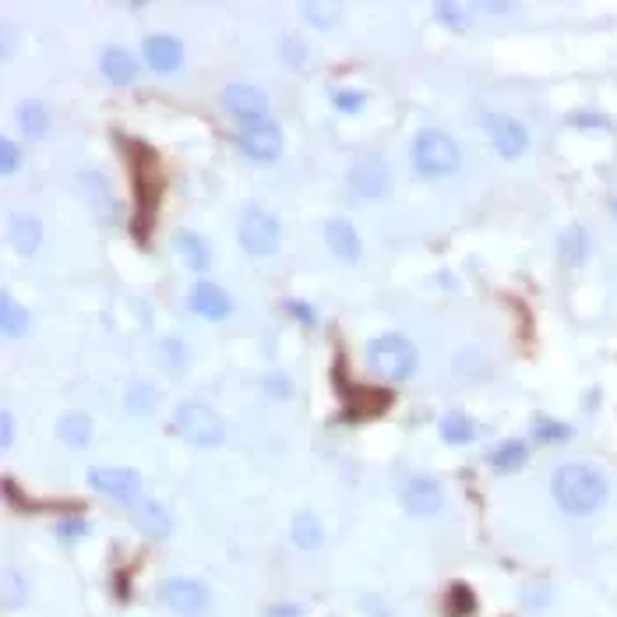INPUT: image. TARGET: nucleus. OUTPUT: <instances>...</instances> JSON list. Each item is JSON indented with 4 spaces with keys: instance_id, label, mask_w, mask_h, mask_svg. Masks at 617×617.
<instances>
[{
    "instance_id": "obj_34",
    "label": "nucleus",
    "mask_w": 617,
    "mask_h": 617,
    "mask_svg": "<svg viewBox=\"0 0 617 617\" xmlns=\"http://www.w3.org/2000/svg\"><path fill=\"white\" fill-rule=\"evenodd\" d=\"M332 99H335V106H339V110H346V113H357L360 106L367 103V96H364V92H346V89L332 92Z\"/></svg>"
},
{
    "instance_id": "obj_18",
    "label": "nucleus",
    "mask_w": 617,
    "mask_h": 617,
    "mask_svg": "<svg viewBox=\"0 0 617 617\" xmlns=\"http://www.w3.org/2000/svg\"><path fill=\"white\" fill-rule=\"evenodd\" d=\"M173 247H177L180 261H184L187 268H194V272H201V268H209L212 254H209V244L198 237V233L191 230H180L177 237H173Z\"/></svg>"
},
{
    "instance_id": "obj_6",
    "label": "nucleus",
    "mask_w": 617,
    "mask_h": 617,
    "mask_svg": "<svg viewBox=\"0 0 617 617\" xmlns=\"http://www.w3.org/2000/svg\"><path fill=\"white\" fill-rule=\"evenodd\" d=\"M159 600L180 617H201L209 610V589L194 579H170L159 589Z\"/></svg>"
},
{
    "instance_id": "obj_16",
    "label": "nucleus",
    "mask_w": 617,
    "mask_h": 617,
    "mask_svg": "<svg viewBox=\"0 0 617 617\" xmlns=\"http://www.w3.org/2000/svg\"><path fill=\"white\" fill-rule=\"evenodd\" d=\"M325 240H328V251L339 261H350V265L360 261V237H357V230H353V223H346V219H328Z\"/></svg>"
},
{
    "instance_id": "obj_3",
    "label": "nucleus",
    "mask_w": 617,
    "mask_h": 617,
    "mask_svg": "<svg viewBox=\"0 0 617 617\" xmlns=\"http://www.w3.org/2000/svg\"><path fill=\"white\" fill-rule=\"evenodd\" d=\"M367 364L388 381H406L409 374L417 371V346L399 332L378 335V339L367 346Z\"/></svg>"
},
{
    "instance_id": "obj_1",
    "label": "nucleus",
    "mask_w": 617,
    "mask_h": 617,
    "mask_svg": "<svg viewBox=\"0 0 617 617\" xmlns=\"http://www.w3.org/2000/svg\"><path fill=\"white\" fill-rule=\"evenodd\" d=\"M551 494L558 501L561 512L568 515H593L603 508L610 487L607 476L600 469L586 466V462H568V466H558L551 480Z\"/></svg>"
},
{
    "instance_id": "obj_9",
    "label": "nucleus",
    "mask_w": 617,
    "mask_h": 617,
    "mask_svg": "<svg viewBox=\"0 0 617 617\" xmlns=\"http://www.w3.org/2000/svg\"><path fill=\"white\" fill-rule=\"evenodd\" d=\"M237 142H240V149L251 159H258V163H272V159H279V152H283V134H279L276 124H268V120H261V124H244L237 134Z\"/></svg>"
},
{
    "instance_id": "obj_27",
    "label": "nucleus",
    "mask_w": 617,
    "mask_h": 617,
    "mask_svg": "<svg viewBox=\"0 0 617 617\" xmlns=\"http://www.w3.org/2000/svg\"><path fill=\"white\" fill-rule=\"evenodd\" d=\"M441 438L452 441V445H466V441L476 438V424L469 417H462V413H448L441 420Z\"/></svg>"
},
{
    "instance_id": "obj_33",
    "label": "nucleus",
    "mask_w": 617,
    "mask_h": 617,
    "mask_svg": "<svg viewBox=\"0 0 617 617\" xmlns=\"http://www.w3.org/2000/svg\"><path fill=\"white\" fill-rule=\"evenodd\" d=\"M22 166V152L11 138H0V170L4 173H15Z\"/></svg>"
},
{
    "instance_id": "obj_23",
    "label": "nucleus",
    "mask_w": 617,
    "mask_h": 617,
    "mask_svg": "<svg viewBox=\"0 0 617 617\" xmlns=\"http://www.w3.org/2000/svg\"><path fill=\"white\" fill-rule=\"evenodd\" d=\"M18 124H22V131L29 138H43L50 131V110L43 103H36V99H29V103L18 106Z\"/></svg>"
},
{
    "instance_id": "obj_24",
    "label": "nucleus",
    "mask_w": 617,
    "mask_h": 617,
    "mask_svg": "<svg viewBox=\"0 0 617 617\" xmlns=\"http://www.w3.org/2000/svg\"><path fill=\"white\" fill-rule=\"evenodd\" d=\"M300 15H304L314 29H332V25L339 22L342 8L339 4H328V0H307V4H300Z\"/></svg>"
},
{
    "instance_id": "obj_14",
    "label": "nucleus",
    "mask_w": 617,
    "mask_h": 617,
    "mask_svg": "<svg viewBox=\"0 0 617 617\" xmlns=\"http://www.w3.org/2000/svg\"><path fill=\"white\" fill-rule=\"evenodd\" d=\"M142 53H145V60H149L152 71H159V75H170V71H177V67L184 64V46L173 36H149Z\"/></svg>"
},
{
    "instance_id": "obj_5",
    "label": "nucleus",
    "mask_w": 617,
    "mask_h": 617,
    "mask_svg": "<svg viewBox=\"0 0 617 617\" xmlns=\"http://www.w3.org/2000/svg\"><path fill=\"white\" fill-rule=\"evenodd\" d=\"M279 240H283L279 219L261 209V205H247L244 216H240V244L251 254H258V258H265V254L279 251Z\"/></svg>"
},
{
    "instance_id": "obj_7",
    "label": "nucleus",
    "mask_w": 617,
    "mask_h": 617,
    "mask_svg": "<svg viewBox=\"0 0 617 617\" xmlns=\"http://www.w3.org/2000/svg\"><path fill=\"white\" fill-rule=\"evenodd\" d=\"M89 484L99 494H106V498L134 501L138 491H142V476H138V469H127V466H96L89 469Z\"/></svg>"
},
{
    "instance_id": "obj_35",
    "label": "nucleus",
    "mask_w": 617,
    "mask_h": 617,
    "mask_svg": "<svg viewBox=\"0 0 617 617\" xmlns=\"http://www.w3.org/2000/svg\"><path fill=\"white\" fill-rule=\"evenodd\" d=\"M85 533H89V522H85V519L57 522V536H60V540H78V536H85Z\"/></svg>"
},
{
    "instance_id": "obj_30",
    "label": "nucleus",
    "mask_w": 617,
    "mask_h": 617,
    "mask_svg": "<svg viewBox=\"0 0 617 617\" xmlns=\"http://www.w3.org/2000/svg\"><path fill=\"white\" fill-rule=\"evenodd\" d=\"M434 15L441 18V22L448 25V29H455V32H462L469 25V18H466V8L462 4H452V0H445V4H438L434 8Z\"/></svg>"
},
{
    "instance_id": "obj_15",
    "label": "nucleus",
    "mask_w": 617,
    "mask_h": 617,
    "mask_svg": "<svg viewBox=\"0 0 617 617\" xmlns=\"http://www.w3.org/2000/svg\"><path fill=\"white\" fill-rule=\"evenodd\" d=\"M131 519H134V526L142 529L145 536H156V540L170 536V529H173L170 508L159 505V501H138V505L131 508Z\"/></svg>"
},
{
    "instance_id": "obj_32",
    "label": "nucleus",
    "mask_w": 617,
    "mask_h": 617,
    "mask_svg": "<svg viewBox=\"0 0 617 617\" xmlns=\"http://www.w3.org/2000/svg\"><path fill=\"white\" fill-rule=\"evenodd\" d=\"M4 603H8V610L25 603V582H18L15 572H4Z\"/></svg>"
},
{
    "instance_id": "obj_2",
    "label": "nucleus",
    "mask_w": 617,
    "mask_h": 617,
    "mask_svg": "<svg viewBox=\"0 0 617 617\" xmlns=\"http://www.w3.org/2000/svg\"><path fill=\"white\" fill-rule=\"evenodd\" d=\"M409 156H413V170L420 177H448V173L459 170V145H455V138H448L445 131H434V127H427V131H420L413 138Z\"/></svg>"
},
{
    "instance_id": "obj_37",
    "label": "nucleus",
    "mask_w": 617,
    "mask_h": 617,
    "mask_svg": "<svg viewBox=\"0 0 617 617\" xmlns=\"http://www.w3.org/2000/svg\"><path fill=\"white\" fill-rule=\"evenodd\" d=\"M11 441H15V417L4 409V413H0V445L11 448Z\"/></svg>"
},
{
    "instance_id": "obj_13",
    "label": "nucleus",
    "mask_w": 617,
    "mask_h": 617,
    "mask_svg": "<svg viewBox=\"0 0 617 617\" xmlns=\"http://www.w3.org/2000/svg\"><path fill=\"white\" fill-rule=\"evenodd\" d=\"M191 311L201 314V318H209V321H223L233 314V300L226 297V290H219L216 283L198 279L191 290Z\"/></svg>"
},
{
    "instance_id": "obj_38",
    "label": "nucleus",
    "mask_w": 617,
    "mask_h": 617,
    "mask_svg": "<svg viewBox=\"0 0 617 617\" xmlns=\"http://www.w3.org/2000/svg\"><path fill=\"white\" fill-rule=\"evenodd\" d=\"M572 124L575 127H607V117H600V113H572Z\"/></svg>"
},
{
    "instance_id": "obj_4",
    "label": "nucleus",
    "mask_w": 617,
    "mask_h": 617,
    "mask_svg": "<svg viewBox=\"0 0 617 617\" xmlns=\"http://www.w3.org/2000/svg\"><path fill=\"white\" fill-rule=\"evenodd\" d=\"M173 427L184 441L198 448H216L219 441L226 438V427H223V417H219L216 409L205 406V402H184V406L173 413Z\"/></svg>"
},
{
    "instance_id": "obj_17",
    "label": "nucleus",
    "mask_w": 617,
    "mask_h": 617,
    "mask_svg": "<svg viewBox=\"0 0 617 617\" xmlns=\"http://www.w3.org/2000/svg\"><path fill=\"white\" fill-rule=\"evenodd\" d=\"M8 240L15 244L18 254H36L39 240H43V226L32 216H11L8 219Z\"/></svg>"
},
{
    "instance_id": "obj_41",
    "label": "nucleus",
    "mask_w": 617,
    "mask_h": 617,
    "mask_svg": "<svg viewBox=\"0 0 617 617\" xmlns=\"http://www.w3.org/2000/svg\"><path fill=\"white\" fill-rule=\"evenodd\" d=\"M300 607H272V617H297Z\"/></svg>"
},
{
    "instance_id": "obj_26",
    "label": "nucleus",
    "mask_w": 617,
    "mask_h": 617,
    "mask_svg": "<svg viewBox=\"0 0 617 617\" xmlns=\"http://www.w3.org/2000/svg\"><path fill=\"white\" fill-rule=\"evenodd\" d=\"M529 455V445L526 441H505V445H494L491 448V466L498 469H519Z\"/></svg>"
},
{
    "instance_id": "obj_19",
    "label": "nucleus",
    "mask_w": 617,
    "mask_h": 617,
    "mask_svg": "<svg viewBox=\"0 0 617 617\" xmlns=\"http://www.w3.org/2000/svg\"><path fill=\"white\" fill-rule=\"evenodd\" d=\"M103 75L110 78L113 85H127L134 82V75H138V64H134V57L127 50H120V46H110V50H103Z\"/></svg>"
},
{
    "instance_id": "obj_29",
    "label": "nucleus",
    "mask_w": 617,
    "mask_h": 617,
    "mask_svg": "<svg viewBox=\"0 0 617 617\" xmlns=\"http://www.w3.org/2000/svg\"><path fill=\"white\" fill-rule=\"evenodd\" d=\"M473 610H476L473 589L462 586V582H455V586L448 589V617H469Z\"/></svg>"
},
{
    "instance_id": "obj_42",
    "label": "nucleus",
    "mask_w": 617,
    "mask_h": 617,
    "mask_svg": "<svg viewBox=\"0 0 617 617\" xmlns=\"http://www.w3.org/2000/svg\"><path fill=\"white\" fill-rule=\"evenodd\" d=\"M614 216H617V198H614Z\"/></svg>"
},
{
    "instance_id": "obj_31",
    "label": "nucleus",
    "mask_w": 617,
    "mask_h": 617,
    "mask_svg": "<svg viewBox=\"0 0 617 617\" xmlns=\"http://www.w3.org/2000/svg\"><path fill=\"white\" fill-rule=\"evenodd\" d=\"M533 438L536 441H565V438H572V431H568L565 424H558V420H536Z\"/></svg>"
},
{
    "instance_id": "obj_11",
    "label": "nucleus",
    "mask_w": 617,
    "mask_h": 617,
    "mask_svg": "<svg viewBox=\"0 0 617 617\" xmlns=\"http://www.w3.org/2000/svg\"><path fill=\"white\" fill-rule=\"evenodd\" d=\"M402 505L413 515H434L445 505V491L434 476H409L406 487H402Z\"/></svg>"
},
{
    "instance_id": "obj_10",
    "label": "nucleus",
    "mask_w": 617,
    "mask_h": 617,
    "mask_svg": "<svg viewBox=\"0 0 617 617\" xmlns=\"http://www.w3.org/2000/svg\"><path fill=\"white\" fill-rule=\"evenodd\" d=\"M223 106L233 113L237 120H247V124H261L268 113V99L261 89L247 82H237V85H226L223 89Z\"/></svg>"
},
{
    "instance_id": "obj_20",
    "label": "nucleus",
    "mask_w": 617,
    "mask_h": 617,
    "mask_svg": "<svg viewBox=\"0 0 617 617\" xmlns=\"http://www.w3.org/2000/svg\"><path fill=\"white\" fill-rule=\"evenodd\" d=\"M57 438L67 448H85L92 441V420L85 413H64L57 424Z\"/></svg>"
},
{
    "instance_id": "obj_8",
    "label": "nucleus",
    "mask_w": 617,
    "mask_h": 617,
    "mask_svg": "<svg viewBox=\"0 0 617 617\" xmlns=\"http://www.w3.org/2000/svg\"><path fill=\"white\" fill-rule=\"evenodd\" d=\"M484 127H487V134H491L494 149L505 159H519L522 152L529 149V131L515 117H508V113H487Z\"/></svg>"
},
{
    "instance_id": "obj_12",
    "label": "nucleus",
    "mask_w": 617,
    "mask_h": 617,
    "mask_svg": "<svg viewBox=\"0 0 617 617\" xmlns=\"http://www.w3.org/2000/svg\"><path fill=\"white\" fill-rule=\"evenodd\" d=\"M388 187H392V173L378 156L360 159L350 170V191L360 198H381V194H388Z\"/></svg>"
},
{
    "instance_id": "obj_40",
    "label": "nucleus",
    "mask_w": 617,
    "mask_h": 617,
    "mask_svg": "<svg viewBox=\"0 0 617 617\" xmlns=\"http://www.w3.org/2000/svg\"><path fill=\"white\" fill-rule=\"evenodd\" d=\"M283 46L290 50V53H286V60H290V64H300V60H307V46H300L297 39H286Z\"/></svg>"
},
{
    "instance_id": "obj_25",
    "label": "nucleus",
    "mask_w": 617,
    "mask_h": 617,
    "mask_svg": "<svg viewBox=\"0 0 617 617\" xmlns=\"http://www.w3.org/2000/svg\"><path fill=\"white\" fill-rule=\"evenodd\" d=\"M293 543H297V547H304V551L318 547V543H321L318 515H314V512H300L297 519H293Z\"/></svg>"
},
{
    "instance_id": "obj_36",
    "label": "nucleus",
    "mask_w": 617,
    "mask_h": 617,
    "mask_svg": "<svg viewBox=\"0 0 617 617\" xmlns=\"http://www.w3.org/2000/svg\"><path fill=\"white\" fill-rule=\"evenodd\" d=\"M265 388H268V395H279V399H290V392H293V385H290L286 374H268Z\"/></svg>"
},
{
    "instance_id": "obj_39",
    "label": "nucleus",
    "mask_w": 617,
    "mask_h": 617,
    "mask_svg": "<svg viewBox=\"0 0 617 617\" xmlns=\"http://www.w3.org/2000/svg\"><path fill=\"white\" fill-rule=\"evenodd\" d=\"M290 314L297 321H304V325H314V321H318L314 318V311H311V304H300V300H290Z\"/></svg>"
},
{
    "instance_id": "obj_22",
    "label": "nucleus",
    "mask_w": 617,
    "mask_h": 617,
    "mask_svg": "<svg viewBox=\"0 0 617 617\" xmlns=\"http://www.w3.org/2000/svg\"><path fill=\"white\" fill-rule=\"evenodd\" d=\"M0 328H4L8 339H22L29 332V314L11 293H0Z\"/></svg>"
},
{
    "instance_id": "obj_28",
    "label": "nucleus",
    "mask_w": 617,
    "mask_h": 617,
    "mask_svg": "<svg viewBox=\"0 0 617 617\" xmlns=\"http://www.w3.org/2000/svg\"><path fill=\"white\" fill-rule=\"evenodd\" d=\"M124 406L131 409V413H138V417H145V413H152V406H156V392H152V385H145V381H138V385L127 388V399Z\"/></svg>"
},
{
    "instance_id": "obj_21",
    "label": "nucleus",
    "mask_w": 617,
    "mask_h": 617,
    "mask_svg": "<svg viewBox=\"0 0 617 617\" xmlns=\"http://www.w3.org/2000/svg\"><path fill=\"white\" fill-rule=\"evenodd\" d=\"M558 254H561V261L565 265H582L586 261V254H589V237H586V230H582L579 223H572V226H565V233L558 237Z\"/></svg>"
}]
</instances>
